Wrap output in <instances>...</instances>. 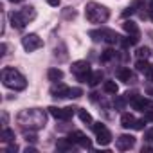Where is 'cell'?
Listing matches in <instances>:
<instances>
[{
    "instance_id": "e0dca14e",
    "label": "cell",
    "mask_w": 153,
    "mask_h": 153,
    "mask_svg": "<svg viewBox=\"0 0 153 153\" xmlns=\"http://www.w3.org/2000/svg\"><path fill=\"white\" fill-rule=\"evenodd\" d=\"M49 114L54 117V119H61V121H67V114H65V108H58V106H49L47 108Z\"/></svg>"
},
{
    "instance_id": "8992f818",
    "label": "cell",
    "mask_w": 153,
    "mask_h": 153,
    "mask_svg": "<svg viewBox=\"0 0 153 153\" xmlns=\"http://www.w3.org/2000/svg\"><path fill=\"white\" fill-rule=\"evenodd\" d=\"M92 130H94V133H96V140H97V144L99 146H108L110 142H112V133L108 131V128L103 124V123H94L92 124Z\"/></svg>"
},
{
    "instance_id": "e575fe53",
    "label": "cell",
    "mask_w": 153,
    "mask_h": 153,
    "mask_svg": "<svg viewBox=\"0 0 153 153\" xmlns=\"http://www.w3.org/2000/svg\"><path fill=\"white\" fill-rule=\"evenodd\" d=\"M59 2H61V0H47V4H49V6H52V7H58V6H59Z\"/></svg>"
},
{
    "instance_id": "b9f144b4",
    "label": "cell",
    "mask_w": 153,
    "mask_h": 153,
    "mask_svg": "<svg viewBox=\"0 0 153 153\" xmlns=\"http://www.w3.org/2000/svg\"><path fill=\"white\" fill-rule=\"evenodd\" d=\"M151 9H153V0H151Z\"/></svg>"
},
{
    "instance_id": "277c9868",
    "label": "cell",
    "mask_w": 153,
    "mask_h": 153,
    "mask_svg": "<svg viewBox=\"0 0 153 153\" xmlns=\"http://www.w3.org/2000/svg\"><path fill=\"white\" fill-rule=\"evenodd\" d=\"M88 36L94 40V42H106V43H117L121 42V36L112 31V29H94L88 33Z\"/></svg>"
},
{
    "instance_id": "f1b7e54d",
    "label": "cell",
    "mask_w": 153,
    "mask_h": 153,
    "mask_svg": "<svg viewBox=\"0 0 153 153\" xmlns=\"http://www.w3.org/2000/svg\"><path fill=\"white\" fill-rule=\"evenodd\" d=\"M78 16V13H76L72 7H67L65 11H63V18H67V20H72V18H76Z\"/></svg>"
},
{
    "instance_id": "ba28073f",
    "label": "cell",
    "mask_w": 153,
    "mask_h": 153,
    "mask_svg": "<svg viewBox=\"0 0 153 153\" xmlns=\"http://www.w3.org/2000/svg\"><path fill=\"white\" fill-rule=\"evenodd\" d=\"M131 106L135 110H140V112H148V110H153V101H149L148 97H142V96H135L131 99Z\"/></svg>"
},
{
    "instance_id": "5b68a950",
    "label": "cell",
    "mask_w": 153,
    "mask_h": 153,
    "mask_svg": "<svg viewBox=\"0 0 153 153\" xmlns=\"http://www.w3.org/2000/svg\"><path fill=\"white\" fill-rule=\"evenodd\" d=\"M70 72L78 78V81L81 83H88V78H90V63L85 61V59H79V61H74L72 67H70Z\"/></svg>"
},
{
    "instance_id": "4316f807",
    "label": "cell",
    "mask_w": 153,
    "mask_h": 153,
    "mask_svg": "<svg viewBox=\"0 0 153 153\" xmlns=\"http://www.w3.org/2000/svg\"><path fill=\"white\" fill-rule=\"evenodd\" d=\"M81 96H83V90H81V88H78V87L68 88V97H70V99H78V97H81Z\"/></svg>"
},
{
    "instance_id": "8fae6325",
    "label": "cell",
    "mask_w": 153,
    "mask_h": 153,
    "mask_svg": "<svg viewBox=\"0 0 153 153\" xmlns=\"http://www.w3.org/2000/svg\"><path fill=\"white\" fill-rule=\"evenodd\" d=\"M9 22H11V25H13L15 29H18V31L24 29L25 24H27V22L24 20V16H22L20 11H11V13H9Z\"/></svg>"
},
{
    "instance_id": "4fadbf2b",
    "label": "cell",
    "mask_w": 153,
    "mask_h": 153,
    "mask_svg": "<svg viewBox=\"0 0 153 153\" xmlns=\"http://www.w3.org/2000/svg\"><path fill=\"white\" fill-rule=\"evenodd\" d=\"M117 79L119 81H123V83H130L131 79H133V72L130 70V68H119L117 70Z\"/></svg>"
},
{
    "instance_id": "8d00e7d4",
    "label": "cell",
    "mask_w": 153,
    "mask_h": 153,
    "mask_svg": "<svg viewBox=\"0 0 153 153\" xmlns=\"http://www.w3.org/2000/svg\"><path fill=\"white\" fill-rule=\"evenodd\" d=\"M0 51H2V52H0V54H2V56H6V51H7V45H6V43H2V45H0Z\"/></svg>"
},
{
    "instance_id": "7c38bea8",
    "label": "cell",
    "mask_w": 153,
    "mask_h": 153,
    "mask_svg": "<svg viewBox=\"0 0 153 153\" xmlns=\"http://www.w3.org/2000/svg\"><path fill=\"white\" fill-rule=\"evenodd\" d=\"M51 94H52V97H68V87L63 83H58V87L51 88Z\"/></svg>"
},
{
    "instance_id": "1f68e13d",
    "label": "cell",
    "mask_w": 153,
    "mask_h": 153,
    "mask_svg": "<svg viewBox=\"0 0 153 153\" xmlns=\"http://www.w3.org/2000/svg\"><path fill=\"white\" fill-rule=\"evenodd\" d=\"M124 101H126V97H117V99L114 101V105H115L117 108H123V106H124Z\"/></svg>"
},
{
    "instance_id": "74e56055",
    "label": "cell",
    "mask_w": 153,
    "mask_h": 153,
    "mask_svg": "<svg viewBox=\"0 0 153 153\" xmlns=\"http://www.w3.org/2000/svg\"><path fill=\"white\" fill-rule=\"evenodd\" d=\"M148 76H149V81H153V65L149 67V70H148Z\"/></svg>"
},
{
    "instance_id": "2e32d148",
    "label": "cell",
    "mask_w": 153,
    "mask_h": 153,
    "mask_svg": "<svg viewBox=\"0 0 153 153\" xmlns=\"http://www.w3.org/2000/svg\"><path fill=\"white\" fill-rule=\"evenodd\" d=\"M123 29H124L128 34H137V36H139V25H137L133 20H124V22H123Z\"/></svg>"
},
{
    "instance_id": "d590c367",
    "label": "cell",
    "mask_w": 153,
    "mask_h": 153,
    "mask_svg": "<svg viewBox=\"0 0 153 153\" xmlns=\"http://www.w3.org/2000/svg\"><path fill=\"white\" fill-rule=\"evenodd\" d=\"M15 151H18V146H16V144H11V146L7 148V153H15Z\"/></svg>"
},
{
    "instance_id": "3957f363",
    "label": "cell",
    "mask_w": 153,
    "mask_h": 153,
    "mask_svg": "<svg viewBox=\"0 0 153 153\" xmlns=\"http://www.w3.org/2000/svg\"><path fill=\"white\" fill-rule=\"evenodd\" d=\"M85 16L90 24H105L110 16L108 7L97 4V2H88L85 6Z\"/></svg>"
},
{
    "instance_id": "ab89813d",
    "label": "cell",
    "mask_w": 153,
    "mask_h": 153,
    "mask_svg": "<svg viewBox=\"0 0 153 153\" xmlns=\"http://www.w3.org/2000/svg\"><path fill=\"white\" fill-rule=\"evenodd\" d=\"M149 18H151V20H153V9H151V11H149Z\"/></svg>"
},
{
    "instance_id": "9c48e42d",
    "label": "cell",
    "mask_w": 153,
    "mask_h": 153,
    "mask_svg": "<svg viewBox=\"0 0 153 153\" xmlns=\"http://www.w3.org/2000/svg\"><path fill=\"white\" fill-rule=\"evenodd\" d=\"M135 146V137L133 135H121L117 140H115V148L119 149V151H126V149H131Z\"/></svg>"
},
{
    "instance_id": "4dcf8cb0",
    "label": "cell",
    "mask_w": 153,
    "mask_h": 153,
    "mask_svg": "<svg viewBox=\"0 0 153 153\" xmlns=\"http://www.w3.org/2000/svg\"><path fill=\"white\" fill-rule=\"evenodd\" d=\"M144 139H146L148 142H153V126H151V128H148V131L144 133Z\"/></svg>"
},
{
    "instance_id": "d6986e66",
    "label": "cell",
    "mask_w": 153,
    "mask_h": 153,
    "mask_svg": "<svg viewBox=\"0 0 153 153\" xmlns=\"http://www.w3.org/2000/svg\"><path fill=\"white\" fill-rule=\"evenodd\" d=\"M103 81V72L101 70H96V72H90V78H88V85L90 87H96Z\"/></svg>"
},
{
    "instance_id": "f35d334b",
    "label": "cell",
    "mask_w": 153,
    "mask_h": 153,
    "mask_svg": "<svg viewBox=\"0 0 153 153\" xmlns=\"http://www.w3.org/2000/svg\"><path fill=\"white\" fill-rule=\"evenodd\" d=\"M25 153H36V149H34V148H29V146H27V148H25Z\"/></svg>"
},
{
    "instance_id": "44dd1931",
    "label": "cell",
    "mask_w": 153,
    "mask_h": 153,
    "mask_svg": "<svg viewBox=\"0 0 153 153\" xmlns=\"http://www.w3.org/2000/svg\"><path fill=\"white\" fill-rule=\"evenodd\" d=\"M103 90H105L106 94L115 96V94L119 92V87H117V83H115V81H105V83H103Z\"/></svg>"
},
{
    "instance_id": "30bf717a",
    "label": "cell",
    "mask_w": 153,
    "mask_h": 153,
    "mask_svg": "<svg viewBox=\"0 0 153 153\" xmlns=\"http://www.w3.org/2000/svg\"><path fill=\"white\" fill-rule=\"evenodd\" d=\"M74 144H79L81 148H85V149H90L92 148V142H90V139L83 133V131H74V133H70V137H68Z\"/></svg>"
},
{
    "instance_id": "52a82bcc",
    "label": "cell",
    "mask_w": 153,
    "mask_h": 153,
    "mask_svg": "<svg viewBox=\"0 0 153 153\" xmlns=\"http://www.w3.org/2000/svg\"><path fill=\"white\" fill-rule=\"evenodd\" d=\"M22 45H24V49H25L27 52H34V51H38V49L43 47V40H42L38 34L31 33V34H25V36L22 38Z\"/></svg>"
},
{
    "instance_id": "d4e9b609",
    "label": "cell",
    "mask_w": 153,
    "mask_h": 153,
    "mask_svg": "<svg viewBox=\"0 0 153 153\" xmlns=\"http://www.w3.org/2000/svg\"><path fill=\"white\" fill-rule=\"evenodd\" d=\"M149 52H151V51H149L148 47H139L137 52H135V56H137V59H148Z\"/></svg>"
},
{
    "instance_id": "f546056e",
    "label": "cell",
    "mask_w": 153,
    "mask_h": 153,
    "mask_svg": "<svg viewBox=\"0 0 153 153\" xmlns=\"http://www.w3.org/2000/svg\"><path fill=\"white\" fill-rule=\"evenodd\" d=\"M144 124H146V119H137L133 130H144Z\"/></svg>"
},
{
    "instance_id": "603a6c76",
    "label": "cell",
    "mask_w": 153,
    "mask_h": 153,
    "mask_svg": "<svg viewBox=\"0 0 153 153\" xmlns=\"http://www.w3.org/2000/svg\"><path fill=\"white\" fill-rule=\"evenodd\" d=\"M137 42H139V36H137V34H130V36H126V38H123V40H121L123 47H131V45H137Z\"/></svg>"
},
{
    "instance_id": "d6a6232c",
    "label": "cell",
    "mask_w": 153,
    "mask_h": 153,
    "mask_svg": "<svg viewBox=\"0 0 153 153\" xmlns=\"http://www.w3.org/2000/svg\"><path fill=\"white\" fill-rule=\"evenodd\" d=\"M25 140H27V142H36L38 137H36L34 133H27V131H25Z\"/></svg>"
},
{
    "instance_id": "836d02e7",
    "label": "cell",
    "mask_w": 153,
    "mask_h": 153,
    "mask_svg": "<svg viewBox=\"0 0 153 153\" xmlns=\"http://www.w3.org/2000/svg\"><path fill=\"white\" fill-rule=\"evenodd\" d=\"M133 11H135V9H133V6H130V7H126V11H123V16L126 18V16H130V15H133Z\"/></svg>"
},
{
    "instance_id": "60d3db41",
    "label": "cell",
    "mask_w": 153,
    "mask_h": 153,
    "mask_svg": "<svg viewBox=\"0 0 153 153\" xmlns=\"http://www.w3.org/2000/svg\"><path fill=\"white\" fill-rule=\"evenodd\" d=\"M11 2H20V0H11Z\"/></svg>"
},
{
    "instance_id": "5bb4252c",
    "label": "cell",
    "mask_w": 153,
    "mask_h": 153,
    "mask_svg": "<svg viewBox=\"0 0 153 153\" xmlns=\"http://www.w3.org/2000/svg\"><path fill=\"white\" fill-rule=\"evenodd\" d=\"M20 13H22V16H24V20L29 24V22H33L34 18H36V9L33 7V6H25V7H22L20 9Z\"/></svg>"
},
{
    "instance_id": "83f0119b",
    "label": "cell",
    "mask_w": 153,
    "mask_h": 153,
    "mask_svg": "<svg viewBox=\"0 0 153 153\" xmlns=\"http://www.w3.org/2000/svg\"><path fill=\"white\" fill-rule=\"evenodd\" d=\"M114 56H115V51H112V49H106V51L103 52V56H101V61H103V63H106V61H110Z\"/></svg>"
},
{
    "instance_id": "484cf974",
    "label": "cell",
    "mask_w": 153,
    "mask_h": 153,
    "mask_svg": "<svg viewBox=\"0 0 153 153\" xmlns=\"http://www.w3.org/2000/svg\"><path fill=\"white\" fill-rule=\"evenodd\" d=\"M135 67H137V70H139V72H146V74H148V70H149V67H151V65H149L146 59H137Z\"/></svg>"
},
{
    "instance_id": "6da1fadb",
    "label": "cell",
    "mask_w": 153,
    "mask_h": 153,
    "mask_svg": "<svg viewBox=\"0 0 153 153\" xmlns=\"http://www.w3.org/2000/svg\"><path fill=\"white\" fill-rule=\"evenodd\" d=\"M16 121L18 124L24 128V130H29V131H38L45 126L47 123V115L43 110L40 108H27V110H22L18 115H16Z\"/></svg>"
},
{
    "instance_id": "7402d4cb",
    "label": "cell",
    "mask_w": 153,
    "mask_h": 153,
    "mask_svg": "<svg viewBox=\"0 0 153 153\" xmlns=\"http://www.w3.org/2000/svg\"><path fill=\"white\" fill-rule=\"evenodd\" d=\"M0 139H2V142H15V131L9 130V128H4Z\"/></svg>"
},
{
    "instance_id": "9a60e30c",
    "label": "cell",
    "mask_w": 153,
    "mask_h": 153,
    "mask_svg": "<svg viewBox=\"0 0 153 153\" xmlns=\"http://www.w3.org/2000/svg\"><path fill=\"white\" fill-rule=\"evenodd\" d=\"M47 78H49V81H52V83H59V81L63 79V70H61V68H49Z\"/></svg>"
},
{
    "instance_id": "ffe728a7",
    "label": "cell",
    "mask_w": 153,
    "mask_h": 153,
    "mask_svg": "<svg viewBox=\"0 0 153 153\" xmlns=\"http://www.w3.org/2000/svg\"><path fill=\"white\" fill-rule=\"evenodd\" d=\"M72 146H74V142H72L70 139H59V140H58V144H56L58 151H70V149H72Z\"/></svg>"
},
{
    "instance_id": "cb8c5ba5",
    "label": "cell",
    "mask_w": 153,
    "mask_h": 153,
    "mask_svg": "<svg viewBox=\"0 0 153 153\" xmlns=\"http://www.w3.org/2000/svg\"><path fill=\"white\" fill-rule=\"evenodd\" d=\"M78 114H79V119H81L83 123L92 124V115H90V112H87V110H83V108H78Z\"/></svg>"
},
{
    "instance_id": "7a4b0ae2",
    "label": "cell",
    "mask_w": 153,
    "mask_h": 153,
    "mask_svg": "<svg viewBox=\"0 0 153 153\" xmlns=\"http://www.w3.org/2000/svg\"><path fill=\"white\" fill-rule=\"evenodd\" d=\"M0 76H2V83H4L7 88H11V90H24V88L27 87L25 76H24L20 70L13 68V67H4Z\"/></svg>"
},
{
    "instance_id": "ac0fdd59",
    "label": "cell",
    "mask_w": 153,
    "mask_h": 153,
    "mask_svg": "<svg viewBox=\"0 0 153 153\" xmlns=\"http://www.w3.org/2000/svg\"><path fill=\"white\" fill-rule=\"evenodd\" d=\"M135 121H137V119H135L131 114H123V117H121V126L126 128V130H130V128L135 126Z\"/></svg>"
}]
</instances>
